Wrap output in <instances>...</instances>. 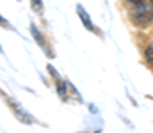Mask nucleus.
<instances>
[{
  "mask_svg": "<svg viewBox=\"0 0 153 133\" xmlns=\"http://www.w3.org/2000/svg\"><path fill=\"white\" fill-rule=\"evenodd\" d=\"M128 2H132V4H137V2H141V0H128Z\"/></svg>",
  "mask_w": 153,
  "mask_h": 133,
  "instance_id": "nucleus-5",
  "label": "nucleus"
},
{
  "mask_svg": "<svg viewBox=\"0 0 153 133\" xmlns=\"http://www.w3.org/2000/svg\"><path fill=\"white\" fill-rule=\"evenodd\" d=\"M76 14L80 16V20H82L84 27H85L87 30H93V23H91V18H89V14L84 11V7H82V5H76Z\"/></svg>",
  "mask_w": 153,
  "mask_h": 133,
  "instance_id": "nucleus-2",
  "label": "nucleus"
},
{
  "mask_svg": "<svg viewBox=\"0 0 153 133\" xmlns=\"http://www.w3.org/2000/svg\"><path fill=\"white\" fill-rule=\"evenodd\" d=\"M130 18H132V21H134L135 25H139V27H146V25L152 21V18H153L152 4H148L146 0L137 2L135 7H134V11L130 12Z\"/></svg>",
  "mask_w": 153,
  "mask_h": 133,
  "instance_id": "nucleus-1",
  "label": "nucleus"
},
{
  "mask_svg": "<svg viewBox=\"0 0 153 133\" xmlns=\"http://www.w3.org/2000/svg\"><path fill=\"white\" fill-rule=\"evenodd\" d=\"M146 59L153 64V44H150V46L146 48Z\"/></svg>",
  "mask_w": 153,
  "mask_h": 133,
  "instance_id": "nucleus-3",
  "label": "nucleus"
},
{
  "mask_svg": "<svg viewBox=\"0 0 153 133\" xmlns=\"http://www.w3.org/2000/svg\"><path fill=\"white\" fill-rule=\"evenodd\" d=\"M32 5L38 7V11H41V2H39V0H32Z\"/></svg>",
  "mask_w": 153,
  "mask_h": 133,
  "instance_id": "nucleus-4",
  "label": "nucleus"
}]
</instances>
